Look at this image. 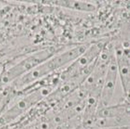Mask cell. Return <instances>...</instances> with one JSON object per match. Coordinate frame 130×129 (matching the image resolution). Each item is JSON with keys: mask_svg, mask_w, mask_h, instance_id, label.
I'll return each instance as SVG.
<instances>
[{"mask_svg": "<svg viewBox=\"0 0 130 129\" xmlns=\"http://www.w3.org/2000/svg\"><path fill=\"white\" fill-rule=\"evenodd\" d=\"M89 45V43L78 44L55 53L18 78L15 82L16 88L24 90L49 75L62 71L80 56Z\"/></svg>", "mask_w": 130, "mask_h": 129, "instance_id": "6da1fadb", "label": "cell"}, {"mask_svg": "<svg viewBox=\"0 0 130 129\" xmlns=\"http://www.w3.org/2000/svg\"><path fill=\"white\" fill-rule=\"evenodd\" d=\"M63 49V47L54 46L42 48L25 55L23 58L9 67L5 66L0 75V91L8 87L19 77Z\"/></svg>", "mask_w": 130, "mask_h": 129, "instance_id": "7a4b0ae2", "label": "cell"}, {"mask_svg": "<svg viewBox=\"0 0 130 129\" xmlns=\"http://www.w3.org/2000/svg\"><path fill=\"white\" fill-rule=\"evenodd\" d=\"M107 41L103 39L91 43L80 56L60 71V82L77 79L83 83L91 72L95 60Z\"/></svg>", "mask_w": 130, "mask_h": 129, "instance_id": "3957f363", "label": "cell"}, {"mask_svg": "<svg viewBox=\"0 0 130 129\" xmlns=\"http://www.w3.org/2000/svg\"><path fill=\"white\" fill-rule=\"evenodd\" d=\"M114 54L124 99L130 100V42L129 35L112 40Z\"/></svg>", "mask_w": 130, "mask_h": 129, "instance_id": "277c9868", "label": "cell"}, {"mask_svg": "<svg viewBox=\"0 0 130 129\" xmlns=\"http://www.w3.org/2000/svg\"><path fill=\"white\" fill-rule=\"evenodd\" d=\"M118 77V68L113 54L107 69L100 96L99 108L110 104L115 92Z\"/></svg>", "mask_w": 130, "mask_h": 129, "instance_id": "5b68a950", "label": "cell"}, {"mask_svg": "<svg viewBox=\"0 0 130 129\" xmlns=\"http://www.w3.org/2000/svg\"><path fill=\"white\" fill-rule=\"evenodd\" d=\"M38 2L79 12H95L97 9L95 2L90 1H38Z\"/></svg>", "mask_w": 130, "mask_h": 129, "instance_id": "8992f818", "label": "cell"}, {"mask_svg": "<svg viewBox=\"0 0 130 129\" xmlns=\"http://www.w3.org/2000/svg\"><path fill=\"white\" fill-rule=\"evenodd\" d=\"M130 115V100L123 98V100L115 105L101 107L98 108L96 117H112Z\"/></svg>", "mask_w": 130, "mask_h": 129, "instance_id": "52a82bcc", "label": "cell"}, {"mask_svg": "<svg viewBox=\"0 0 130 129\" xmlns=\"http://www.w3.org/2000/svg\"><path fill=\"white\" fill-rule=\"evenodd\" d=\"M130 116L112 117H96L88 129H102L130 126Z\"/></svg>", "mask_w": 130, "mask_h": 129, "instance_id": "ba28073f", "label": "cell"}, {"mask_svg": "<svg viewBox=\"0 0 130 129\" xmlns=\"http://www.w3.org/2000/svg\"><path fill=\"white\" fill-rule=\"evenodd\" d=\"M17 93V92L10 86L6 87L1 91L0 93V117Z\"/></svg>", "mask_w": 130, "mask_h": 129, "instance_id": "9c48e42d", "label": "cell"}, {"mask_svg": "<svg viewBox=\"0 0 130 129\" xmlns=\"http://www.w3.org/2000/svg\"><path fill=\"white\" fill-rule=\"evenodd\" d=\"M5 66V64H2V63H0V75H1L2 71L4 69Z\"/></svg>", "mask_w": 130, "mask_h": 129, "instance_id": "30bf717a", "label": "cell"}, {"mask_svg": "<svg viewBox=\"0 0 130 129\" xmlns=\"http://www.w3.org/2000/svg\"><path fill=\"white\" fill-rule=\"evenodd\" d=\"M77 129H87V128H84V127H83V126H80V127H78V128H77Z\"/></svg>", "mask_w": 130, "mask_h": 129, "instance_id": "8fae6325", "label": "cell"}]
</instances>
